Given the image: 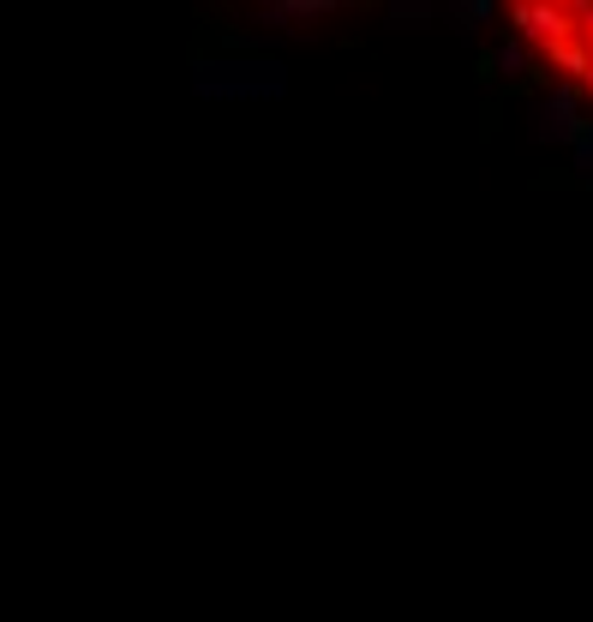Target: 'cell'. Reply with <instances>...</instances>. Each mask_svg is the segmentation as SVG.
Wrapping results in <instances>:
<instances>
[{"label":"cell","instance_id":"3","mask_svg":"<svg viewBox=\"0 0 593 622\" xmlns=\"http://www.w3.org/2000/svg\"><path fill=\"white\" fill-rule=\"evenodd\" d=\"M509 36H521L528 48H545L552 54L557 42H569L576 36V7H557V0H516L509 7Z\"/></svg>","mask_w":593,"mask_h":622},{"label":"cell","instance_id":"9","mask_svg":"<svg viewBox=\"0 0 593 622\" xmlns=\"http://www.w3.org/2000/svg\"><path fill=\"white\" fill-rule=\"evenodd\" d=\"M569 7H576V36L593 48V0H569Z\"/></svg>","mask_w":593,"mask_h":622},{"label":"cell","instance_id":"6","mask_svg":"<svg viewBox=\"0 0 593 622\" xmlns=\"http://www.w3.org/2000/svg\"><path fill=\"white\" fill-rule=\"evenodd\" d=\"M497 18L492 0H444V24L461 36V42H480V30Z\"/></svg>","mask_w":593,"mask_h":622},{"label":"cell","instance_id":"1","mask_svg":"<svg viewBox=\"0 0 593 622\" xmlns=\"http://www.w3.org/2000/svg\"><path fill=\"white\" fill-rule=\"evenodd\" d=\"M186 84H193L198 102H282L294 90V72L282 54H198L186 66Z\"/></svg>","mask_w":593,"mask_h":622},{"label":"cell","instance_id":"2","mask_svg":"<svg viewBox=\"0 0 593 622\" xmlns=\"http://www.w3.org/2000/svg\"><path fill=\"white\" fill-rule=\"evenodd\" d=\"M588 132H593V114H588V90H581L576 78H552L545 90L528 96V138L533 144H564V150H576Z\"/></svg>","mask_w":593,"mask_h":622},{"label":"cell","instance_id":"8","mask_svg":"<svg viewBox=\"0 0 593 622\" xmlns=\"http://www.w3.org/2000/svg\"><path fill=\"white\" fill-rule=\"evenodd\" d=\"M569 167H576V179H581V186H593V132L576 144V150H569Z\"/></svg>","mask_w":593,"mask_h":622},{"label":"cell","instance_id":"7","mask_svg":"<svg viewBox=\"0 0 593 622\" xmlns=\"http://www.w3.org/2000/svg\"><path fill=\"white\" fill-rule=\"evenodd\" d=\"M384 18H390V30H425V24L444 18V7L437 0H390Z\"/></svg>","mask_w":593,"mask_h":622},{"label":"cell","instance_id":"4","mask_svg":"<svg viewBox=\"0 0 593 622\" xmlns=\"http://www.w3.org/2000/svg\"><path fill=\"white\" fill-rule=\"evenodd\" d=\"M342 0H264L252 12V30L258 36H282V30H300V24H318V18H336Z\"/></svg>","mask_w":593,"mask_h":622},{"label":"cell","instance_id":"5","mask_svg":"<svg viewBox=\"0 0 593 622\" xmlns=\"http://www.w3.org/2000/svg\"><path fill=\"white\" fill-rule=\"evenodd\" d=\"M540 72V60H533V48L521 42V36H497L492 48H485V78H504V84H516V78H533Z\"/></svg>","mask_w":593,"mask_h":622}]
</instances>
